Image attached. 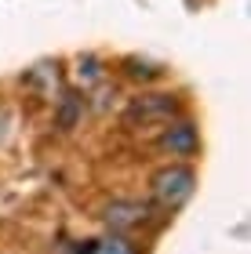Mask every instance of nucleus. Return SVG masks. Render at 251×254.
Returning <instances> with one entry per match:
<instances>
[{
    "mask_svg": "<svg viewBox=\"0 0 251 254\" xmlns=\"http://www.w3.org/2000/svg\"><path fill=\"white\" fill-rule=\"evenodd\" d=\"M186 113L178 91H164V87H142L124 102L120 109V127L128 131H161L164 124H171L175 117Z\"/></svg>",
    "mask_w": 251,
    "mask_h": 254,
    "instance_id": "obj_1",
    "label": "nucleus"
},
{
    "mask_svg": "<svg viewBox=\"0 0 251 254\" xmlns=\"http://www.w3.org/2000/svg\"><path fill=\"white\" fill-rule=\"evenodd\" d=\"M153 145H157V153H161V156L189 164V160L200 153V145H204V142H200V124L182 113V117H175L171 124H164L161 131H157Z\"/></svg>",
    "mask_w": 251,
    "mask_h": 254,
    "instance_id": "obj_4",
    "label": "nucleus"
},
{
    "mask_svg": "<svg viewBox=\"0 0 251 254\" xmlns=\"http://www.w3.org/2000/svg\"><path fill=\"white\" fill-rule=\"evenodd\" d=\"M193 192H197V171H193V164L167 160V164H161L150 175V203L157 211H164L167 218L178 214L193 200Z\"/></svg>",
    "mask_w": 251,
    "mask_h": 254,
    "instance_id": "obj_2",
    "label": "nucleus"
},
{
    "mask_svg": "<svg viewBox=\"0 0 251 254\" xmlns=\"http://www.w3.org/2000/svg\"><path fill=\"white\" fill-rule=\"evenodd\" d=\"M84 113H87V102H84V91L77 87H62V95L51 102V127L59 134H70L84 124Z\"/></svg>",
    "mask_w": 251,
    "mask_h": 254,
    "instance_id": "obj_6",
    "label": "nucleus"
},
{
    "mask_svg": "<svg viewBox=\"0 0 251 254\" xmlns=\"http://www.w3.org/2000/svg\"><path fill=\"white\" fill-rule=\"evenodd\" d=\"M11 134H15V113H11L4 102H0V149L11 142Z\"/></svg>",
    "mask_w": 251,
    "mask_h": 254,
    "instance_id": "obj_10",
    "label": "nucleus"
},
{
    "mask_svg": "<svg viewBox=\"0 0 251 254\" xmlns=\"http://www.w3.org/2000/svg\"><path fill=\"white\" fill-rule=\"evenodd\" d=\"M70 73H73L77 91H84V95H87L91 87H98L102 80L109 76V65L102 62L98 55H91V51H87V55H77V59H73V69H70Z\"/></svg>",
    "mask_w": 251,
    "mask_h": 254,
    "instance_id": "obj_8",
    "label": "nucleus"
},
{
    "mask_svg": "<svg viewBox=\"0 0 251 254\" xmlns=\"http://www.w3.org/2000/svg\"><path fill=\"white\" fill-rule=\"evenodd\" d=\"M91 254H142L139 244L131 236H117V233H106L91 244Z\"/></svg>",
    "mask_w": 251,
    "mask_h": 254,
    "instance_id": "obj_9",
    "label": "nucleus"
},
{
    "mask_svg": "<svg viewBox=\"0 0 251 254\" xmlns=\"http://www.w3.org/2000/svg\"><path fill=\"white\" fill-rule=\"evenodd\" d=\"M117 69H120L124 80L142 84V87H153L157 80H164V73H167L161 62H150V59H142V55H124V59L117 62Z\"/></svg>",
    "mask_w": 251,
    "mask_h": 254,
    "instance_id": "obj_7",
    "label": "nucleus"
},
{
    "mask_svg": "<svg viewBox=\"0 0 251 254\" xmlns=\"http://www.w3.org/2000/svg\"><path fill=\"white\" fill-rule=\"evenodd\" d=\"M167 222L164 211H157L150 200H139V196H113L102 207V225L106 233H117V236H131L135 233H150V229H161Z\"/></svg>",
    "mask_w": 251,
    "mask_h": 254,
    "instance_id": "obj_3",
    "label": "nucleus"
},
{
    "mask_svg": "<svg viewBox=\"0 0 251 254\" xmlns=\"http://www.w3.org/2000/svg\"><path fill=\"white\" fill-rule=\"evenodd\" d=\"M22 87H26L33 98H40V102H55L62 95V87H66L62 62H37L33 69L22 73Z\"/></svg>",
    "mask_w": 251,
    "mask_h": 254,
    "instance_id": "obj_5",
    "label": "nucleus"
}]
</instances>
